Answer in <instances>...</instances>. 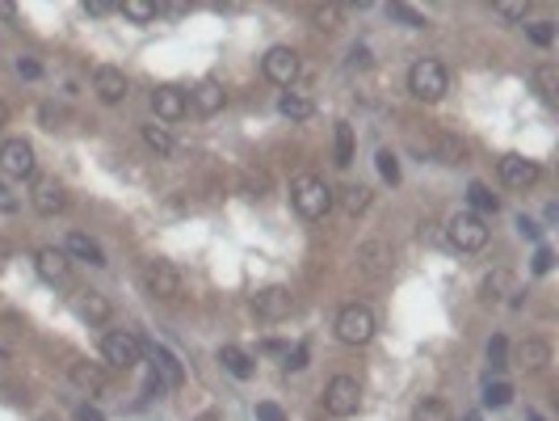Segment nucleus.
<instances>
[{"label":"nucleus","instance_id":"obj_29","mask_svg":"<svg viewBox=\"0 0 559 421\" xmlns=\"http://www.w3.org/2000/svg\"><path fill=\"white\" fill-rule=\"evenodd\" d=\"M143 143H148L151 152H160V156L173 152V135H168V126L148 123V126H143Z\"/></svg>","mask_w":559,"mask_h":421},{"label":"nucleus","instance_id":"obj_44","mask_svg":"<svg viewBox=\"0 0 559 421\" xmlns=\"http://www.w3.org/2000/svg\"><path fill=\"white\" fill-rule=\"evenodd\" d=\"M13 210H17V194L9 185H0V215H13Z\"/></svg>","mask_w":559,"mask_h":421},{"label":"nucleus","instance_id":"obj_7","mask_svg":"<svg viewBox=\"0 0 559 421\" xmlns=\"http://www.w3.org/2000/svg\"><path fill=\"white\" fill-rule=\"evenodd\" d=\"M0 168H4V177H13V182L34 177V148H30L26 140H4L0 143Z\"/></svg>","mask_w":559,"mask_h":421},{"label":"nucleus","instance_id":"obj_30","mask_svg":"<svg viewBox=\"0 0 559 421\" xmlns=\"http://www.w3.org/2000/svg\"><path fill=\"white\" fill-rule=\"evenodd\" d=\"M337 165L341 168L354 165V126L349 123H337Z\"/></svg>","mask_w":559,"mask_h":421},{"label":"nucleus","instance_id":"obj_18","mask_svg":"<svg viewBox=\"0 0 559 421\" xmlns=\"http://www.w3.org/2000/svg\"><path fill=\"white\" fill-rule=\"evenodd\" d=\"M64 253H68V257H81V262H89V266H106L101 245H97L93 236H84V232H72V236L64 240Z\"/></svg>","mask_w":559,"mask_h":421},{"label":"nucleus","instance_id":"obj_26","mask_svg":"<svg viewBox=\"0 0 559 421\" xmlns=\"http://www.w3.org/2000/svg\"><path fill=\"white\" fill-rule=\"evenodd\" d=\"M278 110L287 114V118H295V123H303V118H312V114H315V101L303 98V93H282Z\"/></svg>","mask_w":559,"mask_h":421},{"label":"nucleus","instance_id":"obj_45","mask_svg":"<svg viewBox=\"0 0 559 421\" xmlns=\"http://www.w3.org/2000/svg\"><path fill=\"white\" fill-rule=\"evenodd\" d=\"M76 421H106V413H101L97 405H81L76 408Z\"/></svg>","mask_w":559,"mask_h":421},{"label":"nucleus","instance_id":"obj_38","mask_svg":"<svg viewBox=\"0 0 559 421\" xmlns=\"http://www.w3.org/2000/svg\"><path fill=\"white\" fill-rule=\"evenodd\" d=\"M17 76H22V81H39L42 64H39V59H30V56H22V59H17Z\"/></svg>","mask_w":559,"mask_h":421},{"label":"nucleus","instance_id":"obj_10","mask_svg":"<svg viewBox=\"0 0 559 421\" xmlns=\"http://www.w3.org/2000/svg\"><path fill=\"white\" fill-rule=\"evenodd\" d=\"M143 287H148L156 299H177V295H181L177 266H168V262H151V266L143 270Z\"/></svg>","mask_w":559,"mask_h":421},{"label":"nucleus","instance_id":"obj_2","mask_svg":"<svg viewBox=\"0 0 559 421\" xmlns=\"http://www.w3.org/2000/svg\"><path fill=\"white\" fill-rule=\"evenodd\" d=\"M446 84H451V76H446V68H442L437 59H417L408 68V93L412 98L437 101L446 93Z\"/></svg>","mask_w":559,"mask_h":421},{"label":"nucleus","instance_id":"obj_8","mask_svg":"<svg viewBox=\"0 0 559 421\" xmlns=\"http://www.w3.org/2000/svg\"><path fill=\"white\" fill-rule=\"evenodd\" d=\"M253 312H257L261 321H287L290 312H295V295L287 287H265L253 299Z\"/></svg>","mask_w":559,"mask_h":421},{"label":"nucleus","instance_id":"obj_15","mask_svg":"<svg viewBox=\"0 0 559 421\" xmlns=\"http://www.w3.org/2000/svg\"><path fill=\"white\" fill-rule=\"evenodd\" d=\"M190 106L202 114V118H211V114H219L223 106H228V93H223V84H219V81H202L190 93Z\"/></svg>","mask_w":559,"mask_h":421},{"label":"nucleus","instance_id":"obj_40","mask_svg":"<svg viewBox=\"0 0 559 421\" xmlns=\"http://www.w3.org/2000/svg\"><path fill=\"white\" fill-rule=\"evenodd\" d=\"M551 266H555V253L546 249V245H538V253H534V274H546Z\"/></svg>","mask_w":559,"mask_h":421},{"label":"nucleus","instance_id":"obj_12","mask_svg":"<svg viewBox=\"0 0 559 421\" xmlns=\"http://www.w3.org/2000/svg\"><path fill=\"white\" fill-rule=\"evenodd\" d=\"M151 110H156L160 123H181L185 110H190V98H185L181 89H173V84H160V89L151 93Z\"/></svg>","mask_w":559,"mask_h":421},{"label":"nucleus","instance_id":"obj_1","mask_svg":"<svg viewBox=\"0 0 559 421\" xmlns=\"http://www.w3.org/2000/svg\"><path fill=\"white\" fill-rule=\"evenodd\" d=\"M290 207L299 210L303 219H324L328 210H332V190L315 173H299L290 182Z\"/></svg>","mask_w":559,"mask_h":421},{"label":"nucleus","instance_id":"obj_42","mask_svg":"<svg viewBox=\"0 0 559 421\" xmlns=\"http://www.w3.org/2000/svg\"><path fill=\"white\" fill-rule=\"evenodd\" d=\"M496 13L505 21H526V4H496Z\"/></svg>","mask_w":559,"mask_h":421},{"label":"nucleus","instance_id":"obj_9","mask_svg":"<svg viewBox=\"0 0 559 421\" xmlns=\"http://www.w3.org/2000/svg\"><path fill=\"white\" fill-rule=\"evenodd\" d=\"M261 72H265V81H273V84H290L299 76V56H295L290 47H270L265 59H261Z\"/></svg>","mask_w":559,"mask_h":421},{"label":"nucleus","instance_id":"obj_43","mask_svg":"<svg viewBox=\"0 0 559 421\" xmlns=\"http://www.w3.org/2000/svg\"><path fill=\"white\" fill-rule=\"evenodd\" d=\"M287 366H290V371H303V366H307V346H295V350H287Z\"/></svg>","mask_w":559,"mask_h":421},{"label":"nucleus","instance_id":"obj_28","mask_svg":"<svg viewBox=\"0 0 559 421\" xmlns=\"http://www.w3.org/2000/svg\"><path fill=\"white\" fill-rule=\"evenodd\" d=\"M118 9H123V17H131L135 26H148V21H156V13H160V4H151V0H123Z\"/></svg>","mask_w":559,"mask_h":421},{"label":"nucleus","instance_id":"obj_47","mask_svg":"<svg viewBox=\"0 0 559 421\" xmlns=\"http://www.w3.org/2000/svg\"><path fill=\"white\" fill-rule=\"evenodd\" d=\"M84 9H89V13H109L114 4H106V0H93V4H84Z\"/></svg>","mask_w":559,"mask_h":421},{"label":"nucleus","instance_id":"obj_35","mask_svg":"<svg viewBox=\"0 0 559 421\" xmlns=\"http://www.w3.org/2000/svg\"><path fill=\"white\" fill-rule=\"evenodd\" d=\"M505 358H509V346H505V337L496 333V337L488 341V363H492V371H501V366H509Z\"/></svg>","mask_w":559,"mask_h":421},{"label":"nucleus","instance_id":"obj_41","mask_svg":"<svg viewBox=\"0 0 559 421\" xmlns=\"http://www.w3.org/2000/svg\"><path fill=\"white\" fill-rule=\"evenodd\" d=\"M257 421H287V413L278 405H270V400H261L257 405Z\"/></svg>","mask_w":559,"mask_h":421},{"label":"nucleus","instance_id":"obj_19","mask_svg":"<svg viewBox=\"0 0 559 421\" xmlns=\"http://www.w3.org/2000/svg\"><path fill=\"white\" fill-rule=\"evenodd\" d=\"M518 363L526 366V371H543V366L551 363V346H546V341H538V337L521 341V346H518Z\"/></svg>","mask_w":559,"mask_h":421},{"label":"nucleus","instance_id":"obj_49","mask_svg":"<svg viewBox=\"0 0 559 421\" xmlns=\"http://www.w3.org/2000/svg\"><path fill=\"white\" fill-rule=\"evenodd\" d=\"M0 17H13V4H0Z\"/></svg>","mask_w":559,"mask_h":421},{"label":"nucleus","instance_id":"obj_39","mask_svg":"<svg viewBox=\"0 0 559 421\" xmlns=\"http://www.w3.org/2000/svg\"><path fill=\"white\" fill-rule=\"evenodd\" d=\"M530 39L538 42V47H551V42H555V30H551V21H534V26H530Z\"/></svg>","mask_w":559,"mask_h":421},{"label":"nucleus","instance_id":"obj_11","mask_svg":"<svg viewBox=\"0 0 559 421\" xmlns=\"http://www.w3.org/2000/svg\"><path fill=\"white\" fill-rule=\"evenodd\" d=\"M496 168H501V182L513 185V190H526V185L538 182V165H534L530 156H521V152L501 156V165Z\"/></svg>","mask_w":559,"mask_h":421},{"label":"nucleus","instance_id":"obj_36","mask_svg":"<svg viewBox=\"0 0 559 421\" xmlns=\"http://www.w3.org/2000/svg\"><path fill=\"white\" fill-rule=\"evenodd\" d=\"M387 13L396 17V21H404V26H408V30H421V26H425V17L417 13V9H408V4H391Z\"/></svg>","mask_w":559,"mask_h":421},{"label":"nucleus","instance_id":"obj_27","mask_svg":"<svg viewBox=\"0 0 559 421\" xmlns=\"http://www.w3.org/2000/svg\"><path fill=\"white\" fill-rule=\"evenodd\" d=\"M451 405L446 400H437V396H425L421 405L412 408V421H451Z\"/></svg>","mask_w":559,"mask_h":421},{"label":"nucleus","instance_id":"obj_52","mask_svg":"<svg viewBox=\"0 0 559 421\" xmlns=\"http://www.w3.org/2000/svg\"><path fill=\"white\" fill-rule=\"evenodd\" d=\"M312 421H320V417H312Z\"/></svg>","mask_w":559,"mask_h":421},{"label":"nucleus","instance_id":"obj_14","mask_svg":"<svg viewBox=\"0 0 559 421\" xmlns=\"http://www.w3.org/2000/svg\"><path fill=\"white\" fill-rule=\"evenodd\" d=\"M93 93L106 101V106H118V101L126 98V76L118 68H97L93 72Z\"/></svg>","mask_w":559,"mask_h":421},{"label":"nucleus","instance_id":"obj_46","mask_svg":"<svg viewBox=\"0 0 559 421\" xmlns=\"http://www.w3.org/2000/svg\"><path fill=\"white\" fill-rule=\"evenodd\" d=\"M518 228H521V236L538 240V224H534V219H526V215H521V219H518Z\"/></svg>","mask_w":559,"mask_h":421},{"label":"nucleus","instance_id":"obj_20","mask_svg":"<svg viewBox=\"0 0 559 421\" xmlns=\"http://www.w3.org/2000/svg\"><path fill=\"white\" fill-rule=\"evenodd\" d=\"M219 363L228 366V375H236V379L253 375V354L240 350V346H223V350H219Z\"/></svg>","mask_w":559,"mask_h":421},{"label":"nucleus","instance_id":"obj_6","mask_svg":"<svg viewBox=\"0 0 559 421\" xmlns=\"http://www.w3.org/2000/svg\"><path fill=\"white\" fill-rule=\"evenodd\" d=\"M101 354H106L109 366H139V358H143V346H139L135 333H123V329H114V333L101 337Z\"/></svg>","mask_w":559,"mask_h":421},{"label":"nucleus","instance_id":"obj_25","mask_svg":"<svg viewBox=\"0 0 559 421\" xmlns=\"http://www.w3.org/2000/svg\"><path fill=\"white\" fill-rule=\"evenodd\" d=\"M534 89H538V98H543V101H555L559 98V68H555V64L534 68Z\"/></svg>","mask_w":559,"mask_h":421},{"label":"nucleus","instance_id":"obj_37","mask_svg":"<svg viewBox=\"0 0 559 421\" xmlns=\"http://www.w3.org/2000/svg\"><path fill=\"white\" fill-rule=\"evenodd\" d=\"M379 173H383V177H387L391 185H396V182H400V160H396L391 152H379Z\"/></svg>","mask_w":559,"mask_h":421},{"label":"nucleus","instance_id":"obj_3","mask_svg":"<svg viewBox=\"0 0 559 421\" xmlns=\"http://www.w3.org/2000/svg\"><path fill=\"white\" fill-rule=\"evenodd\" d=\"M337 337H341L345 346H366L370 337H374V312L362 308V304H345L337 312Z\"/></svg>","mask_w":559,"mask_h":421},{"label":"nucleus","instance_id":"obj_5","mask_svg":"<svg viewBox=\"0 0 559 421\" xmlns=\"http://www.w3.org/2000/svg\"><path fill=\"white\" fill-rule=\"evenodd\" d=\"M357 405H362V388H357L354 375H337L332 383H328L324 408L332 413V417H354Z\"/></svg>","mask_w":559,"mask_h":421},{"label":"nucleus","instance_id":"obj_4","mask_svg":"<svg viewBox=\"0 0 559 421\" xmlns=\"http://www.w3.org/2000/svg\"><path fill=\"white\" fill-rule=\"evenodd\" d=\"M446 236H451L454 249H463V253H476L488 245V228H484V219L479 215H471V210H459L451 219V228H446Z\"/></svg>","mask_w":559,"mask_h":421},{"label":"nucleus","instance_id":"obj_21","mask_svg":"<svg viewBox=\"0 0 559 421\" xmlns=\"http://www.w3.org/2000/svg\"><path fill=\"white\" fill-rule=\"evenodd\" d=\"M72 383L97 396V392H106V371L93 366V363H76V366H72Z\"/></svg>","mask_w":559,"mask_h":421},{"label":"nucleus","instance_id":"obj_17","mask_svg":"<svg viewBox=\"0 0 559 421\" xmlns=\"http://www.w3.org/2000/svg\"><path fill=\"white\" fill-rule=\"evenodd\" d=\"M34 262H39V274L47 282H64L68 279V253L64 249H55V245H47V249H39V257H34Z\"/></svg>","mask_w":559,"mask_h":421},{"label":"nucleus","instance_id":"obj_24","mask_svg":"<svg viewBox=\"0 0 559 421\" xmlns=\"http://www.w3.org/2000/svg\"><path fill=\"white\" fill-rule=\"evenodd\" d=\"M76 312H81L84 321H93V324H106L109 321V304L97 291H84L81 299H76Z\"/></svg>","mask_w":559,"mask_h":421},{"label":"nucleus","instance_id":"obj_51","mask_svg":"<svg viewBox=\"0 0 559 421\" xmlns=\"http://www.w3.org/2000/svg\"><path fill=\"white\" fill-rule=\"evenodd\" d=\"M467 421H479V417H467Z\"/></svg>","mask_w":559,"mask_h":421},{"label":"nucleus","instance_id":"obj_22","mask_svg":"<svg viewBox=\"0 0 559 421\" xmlns=\"http://www.w3.org/2000/svg\"><path fill=\"white\" fill-rule=\"evenodd\" d=\"M357 262H362V270H366V274H383V270H387V262H391V249H387V245H379V240H370V245H362Z\"/></svg>","mask_w":559,"mask_h":421},{"label":"nucleus","instance_id":"obj_33","mask_svg":"<svg viewBox=\"0 0 559 421\" xmlns=\"http://www.w3.org/2000/svg\"><path fill=\"white\" fill-rule=\"evenodd\" d=\"M509 400H513V388H509V383H501V379L484 388V405H488V408H505Z\"/></svg>","mask_w":559,"mask_h":421},{"label":"nucleus","instance_id":"obj_50","mask_svg":"<svg viewBox=\"0 0 559 421\" xmlns=\"http://www.w3.org/2000/svg\"><path fill=\"white\" fill-rule=\"evenodd\" d=\"M9 123V110H4V101H0V126Z\"/></svg>","mask_w":559,"mask_h":421},{"label":"nucleus","instance_id":"obj_48","mask_svg":"<svg viewBox=\"0 0 559 421\" xmlns=\"http://www.w3.org/2000/svg\"><path fill=\"white\" fill-rule=\"evenodd\" d=\"M354 64H362V68L370 64V51H366V47H354Z\"/></svg>","mask_w":559,"mask_h":421},{"label":"nucleus","instance_id":"obj_16","mask_svg":"<svg viewBox=\"0 0 559 421\" xmlns=\"http://www.w3.org/2000/svg\"><path fill=\"white\" fill-rule=\"evenodd\" d=\"M151 363H156V379L160 383H168V388H181V379H185V366H181V358L173 350H164V346H151Z\"/></svg>","mask_w":559,"mask_h":421},{"label":"nucleus","instance_id":"obj_32","mask_svg":"<svg viewBox=\"0 0 559 421\" xmlns=\"http://www.w3.org/2000/svg\"><path fill=\"white\" fill-rule=\"evenodd\" d=\"M341 207L349 210V215L366 210L370 207V190H366V185H345V190H341Z\"/></svg>","mask_w":559,"mask_h":421},{"label":"nucleus","instance_id":"obj_13","mask_svg":"<svg viewBox=\"0 0 559 421\" xmlns=\"http://www.w3.org/2000/svg\"><path fill=\"white\" fill-rule=\"evenodd\" d=\"M30 202H34V210H39V215H55V210L68 207V194H64V185L55 182V177H42V182H34V194H30Z\"/></svg>","mask_w":559,"mask_h":421},{"label":"nucleus","instance_id":"obj_31","mask_svg":"<svg viewBox=\"0 0 559 421\" xmlns=\"http://www.w3.org/2000/svg\"><path fill=\"white\" fill-rule=\"evenodd\" d=\"M513 291V279H509L505 270H496V274H488V279H484V299H505V295Z\"/></svg>","mask_w":559,"mask_h":421},{"label":"nucleus","instance_id":"obj_23","mask_svg":"<svg viewBox=\"0 0 559 421\" xmlns=\"http://www.w3.org/2000/svg\"><path fill=\"white\" fill-rule=\"evenodd\" d=\"M467 202H471V215H496V207H501V202H496V194H492L484 182L467 185Z\"/></svg>","mask_w":559,"mask_h":421},{"label":"nucleus","instance_id":"obj_34","mask_svg":"<svg viewBox=\"0 0 559 421\" xmlns=\"http://www.w3.org/2000/svg\"><path fill=\"white\" fill-rule=\"evenodd\" d=\"M312 21L320 30H337L341 26V9H337V4H315L312 9Z\"/></svg>","mask_w":559,"mask_h":421}]
</instances>
